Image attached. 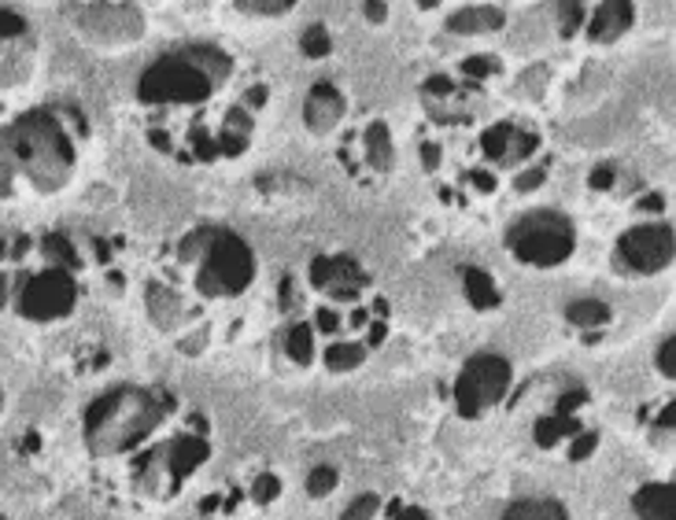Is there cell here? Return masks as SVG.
I'll return each mask as SVG.
<instances>
[{"mask_svg": "<svg viewBox=\"0 0 676 520\" xmlns=\"http://www.w3.org/2000/svg\"><path fill=\"white\" fill-rule=\"evenodd\" d=\"M329 278H333V259L318 255V259L311 262V284H315V289H326Z\"/></svg>", "mask_w": 676, "mask_h": 520, "instance_id": "32", "label": "cell"}, {"mask_svg": "<svg viewBox=\"0 0 676 520\" xmlns=\"http://www.w3.org/2000/svg\"><path fill=\"white\" fill-rule=\"evenodd\" d=\"M510 137H514V126H510V122H499V126H492L488 134L481 137L484 156H488V159H507V145H510Z\"/></svg>", "mask_w": 676, "mask_h": 520, "instance_id": "21", "label": "cell"}, {"mask_svg": "<svg viewBox=\"0 0 676 520\" xmlns=\"http://www.w3.org/2000/svg\"><path fill=\"white\" fill-rule=\"evenodd\" d=\"M507 244L525 267H540V270L566 262L573 248H577L570 218H562V214H554V211H532V214H525V218H518L510 226Z\"/></svg>", "mask_w": 676, "mask_h": 520, "instance_id": "4", "label": "cell"}, {"mask_svg": "<svg viewBox=\"0 0 676 520\" xmlns=\"http://www.w3.org/2000/svg\"><path fill=\"white\" fill-rule=\"evenodd\" d=\"M245 100H248V104H251V108H259V104H262V100H267V89H262V86H259V89H251V93H248Z\"/></svg>", "mask_w": 676, "mask_h": 520, "instance_id": "44", "label": "cell"}, {"mask_svg": "<svg viewBox=\"0 0 676 520\" xmlns=\"http://www.w3.org/2000/svg\"><path fill=\"white\" fill-rule=\"evenodd\" d=\"M326 362L333 373H348V370H359L367 362V347L359 343H333L326 351Z\"/></svg>", "mask_w": 676, "mask_h": 520, "instance_id": "19", "label": "cell"}, {"mask_svg": "<svg viewBox=\"0 0 676 520\" xmlns=\"http://www.w3.org/2000/svg\"><path fill=\"white\" fill-rule=\"evenodd\" d=\"M0 403H4V395H0Z\"/></svg>", "mask_w": 676, "mask_h": 520, "instance_id": "50", "label": "cell"}, {"mask_svg": "<svg viewBox=\"0 0 676 520\" xmlns=\"http://www.w3.org/2000/svg\"><path fill=\"white\" fill-rule=\"evenodd\" d=\"M566 318L577 325V329H599V325L610 321V307L599 299H577L566 307Z\"/></svg>", "mask_w": 676, "mask_h": 520, "instance_id": "17", "label": "cell"}, {"mask_svg": "<svg viewBox=\"0 0 676 520\" xmlns=\"http://www.w3.org/2000/svg\"><path fill=\"white\" fill-rule=\"evenodd\" d=\"M345 115V97L337 93L333 81H315L307 93V104H304V122L311 134H329L333 126Z\"/></svg>", "mask_w": 676, "mask_h": 520, "instance_id": "8", "label": "cell"}, {"mask_svg": "<svg viewBox=\"0 0 676 520\" xmlns=\"http://www.w3.org/2000/svg\"><path fill=\"white\" fill-rule=\"evenodd\" d=\"M256 278V255L237 233H211L207 251L200 255L196 289L204 295H240Z\"/></svg>", "mask_w": 676, "mask_h": 520, "instance_id": "5", "label": "cell"}, {"mask_svg": "<svg viewBox=\"0 0 676 520\" xmlns=\"http://www.w3.org/2000/svg\"><path fill=\"white\" fill-rule=\"evenodd\" d=\"M300 48H304V56L311 59H326L329 48H333V37L326 26H311L304 37H300Z\"/></svg>", "mask_w": 676, "mask_h": 520, "instance_id": "23", "label": "cell"}, {"mask_svg": "<svg viewBox=\"0 0 676 520\" xmlns=\"http://www.w3.org/2000/svg\"><path fill=\"white\" fill-rule=\"evenodd\" d=\"M581 26V4L577 0H562V34H573Z\"/></svg>", "mask_w": 676, "mask_h": 520, "instance_id": "33", "label": "cell"}, {"mask_svg": "<svg viewBox=\"0 0 676 520\" xmlns=\"http://www.w3.org/2000/svg\"><path fill=\"white\" fill-rule=\"evenodd\" d=\"M621 262L635 273H658L673 262V226H635L618 240Z\"/></svg>", "mask_w": 676, "mask_h": 520, "instance_id": "7", "label": "cell"}, {"mask_svg": "<svg viewBox=\"0 0 676 520\" xmlns=\"http://www.w3.org/2000/svg\"><path fill=\"white\" fill-rule=\"evenodd\" d=\"M462 284H466V299H470L477 310H492V307H499L496 281H492L484 270H477V267H466V270H462Z\"/></svg>", "mask_w": 676, "mask_h": 520, "instance_id": "15", "label": "cell"}, {"mask_svg": "<svg viewBox=\"0 0 676 520\" xmlns=\"http://www.w3.org/2000/svg\"><path fill=\"white\" fill-rule=\"evenodd\" d=\"M470 181H473V185H477L481 192H492V189H496V178H492L488 170H473V173H470Z\"/></svg>", "mask_w": 676, "mask_h": 520, "instance_id": "40", "label": "cell"}, {"mask_svg": "<svg viewBox=\"0 0 676 520\" xmlns=\"http://www.w3.org/2000/svg\"><path fill=\"white\" fill-rule=\"evenodd\" d=\"M26 34V19L23 15H15V12H8V8H0V37H23Z\"/></svg>", "mask_w": 676, "mask_h": 520, "instance_id": "29", "label": "cell"}, {"mask_svg": "<svg viewBox=\"0 0 676 520\" xmlns=\"http://www.w3.org/2000/svg\"><path fill=\"white\" fill-rule=\"evenodd\" d=\"M658 370L665 373V381L676 376V336H665V343L658 347Z\"/></svg>", "mask_w": 676, "mask_h": 520, "instance_id": "28", "label": "cell"}, {"mask_svg": "<svg viewBox=\"0 0 676 520\" xmlns=\"http://www.w3.org/2000/svg\"><path fill=\"white\" fill-rule=\"evenodd\" d=\"M170 395L140 392V387H115L100 395L86 410V446L97 457L123 454L137 446L167 417Z\"/></svg>", "mask_w": 676, "mask_h": 520, "instance_id": "2", "label": "cell"}, {"mask_svg": "<svg viewBox=\"0 0 676 520\" xmlns=\"http://www.w3.org/2000/svg\"><path fill=\"white\" fill-rule=\"evenodd\" d=\"M240 12H251V15H281L289 12L296 0H237Z\"/></svg>", "mask_w": 676, "mask_h": 520, "instance_id": "24", "label": "cell"}, {"mask_svg": "<svg viewBox=\"0 0 676 520\" xmlns=\"http://www.w3.org/2000/svg\"><path fill=\"white\" fill-rule=\"evenodd\" d=\"M337 325L340 318L333 310H318V329H326V332H337Z\"/></svg>", "mask_w": 676, "mask_h": 520, "instance_id": "43", "label": "cell"}, {"mask_svg": "<svg viewBox=\"0 0 676 520\" xmlns=\"http://www.w3.org/2000/svg\"><path fill=\"white\" fill-rule=\"evenodd\" d=\"M385 15H388L385 0H367V19H370V23H385Z\"/></svg>", "mask_w": 676, "mask_h": 520, "instance_id": "39", "label": "cell"}, {"mask_svg": "<svg viewBox=\"0 0 676 520\" xmlns=\"http://www.w3.org/2000/svg\"><path fill=\"white\" fill-rule=\"evenodd\" d=\"M581 403H584V392H581V387H573V392H566V395L559 399V410H554V414H573Z\"/></svg>", "mask_w": 676, "mask_h": 520, "instance_id": "37", "label": "cell"}, {"mask_svg": "<svg viewBox=\"0 0 676 520\" xmlns=\"http://www.w3.org/2000/svg\"><path fill=\"white\" fill-rule=\"evenodd\" d=\"M289 354H292V362H300V365H307L315 359V329H311V325H292Z\"/></svg>", "mask_w": 676, "mask_h": 520, "instance_id": "20", "label": "cell"}, {"mask_svg": "<svg viewBox=\"0 0 676 520\" xmlns=\"http://www.w3.org/2000/svg\"><path fill=\"white\" fill-rule=\"evenodd\" d=\"M381 340H385V325L378 321V325H373V332H370V347H378Z\"/></svg>", "mask_w": 676, "mask_h": 520, "instance_id": "45", "label": "cell"}, {"mask_svg": "<svg viewBox=\"0 0 676 520\" xmlns=\"http://www.w3.org/2000/svg\"><path fill=\"white\" fill-rule=\"evenodd\" d=\"M595 446H599V436H595V432H581L577 440H573L570 457H573V462H584V457L595 454Z\"/></svg>", "mask_w": 676, "mask_h": 520, "instance_id": "31", "label": "cell"}, {"mask_svg": "<svg viewBox=\"0 0 676 520\" xmlns=\"http://www.w3.org/2000/svg\"><path fill=\"white\" fill-rule=\"evenodd\" d=\"M367 159L373 170H388L392 167V137L385 122H370L367 129Z\"/></svg>", "mask_w": 676, "mask_h": 520, "instance_id": "16", "label": "cell"}, {"mask_svg": "<svg viewBox=\"0 0 676 520\" xmlns=\"http://www.w3.org/2000/svg\"><path fill=\"white\" fill-rule=\"evenodd\" d=\"M543 181H548V167H532V170H525L518 173V181H514V189L518 192H537Z\"/></svg>", "mask_w": 676, "mask_h": 520, "instance_id": "30", "label": "cell"}, {"mask_svg": "<svg viewBox=\"0 0 676 520\" xmlns=\"http://www.w3.org/2000/svg\"><path fill=\"white\" fill-rule=\"evenodd\" d=\"M392 513H396V520H429L426 509H418V506H410V509H399V502L392 506Z\"/></svg>", "mask_w": 676, "mask_h": 520, "instance_id": "41", "label": "cell"}, {"mask_svg": "<svg viewBox=\"0 0 676 520\" xmlns=\"http://www.w3.org/2000/svg\"><path fill=\"white\" fill-rule=\"evenodd\" d=\"M211 454L207 440H200V436H181L170 446V468H174V481H185L189 473H193L196 465H204Z\"/></svg>", "mask_w": 676, "mask_h": 520, "instance_id": "11", "label": "cell"}, {"mask_svg": "<svg viewBox=\"0 0 676 520\" xmlns=\"http://www.w3.org/2000/svg\"><path fill=\"white\" fill-rule=\"evenodd\" d=\"M337 484H340L337 468H333V465H315V468H311V476H307V495L311 498H326Z\"/></svg>", "mask_w": 676, "mask_h": 520, "instance_id": "22", "label": "cell"}, {"mask_svg": "<svg viewBox=\"0 0 676 520\" xmlns=\"http://www.w3.org/2000/svg\"><path fill=\"white\" fill-rule=\"evenodd\" d=\"M640 207H647V211H662V207H665V200H662V196H647V200L640 203Z\"/></svg>", "mask_w": 676, "mask_h": 520, "instance_id": "46", "label": "cell"}, {"mask_svg": "<svg viewBox=\"0 0 676 520\" xmlns=\"http://www.w3.org/2000/svg\"><path fill=\"white\" fill-rule=\"evenodd\" d=\"M629 26H632V0H607V4H599V12L592 15L588 37L592 41H618Z\"/></svg>", "mask_w": 676, "mask_h": 520, "instance_id": "9", "label": "cell"}, {"mask_svg": "<svg viewBox=\"0 0 676 520\" xmlns=\"http://www.w3.org/2000/svg\"><path fill=\"white\" fill-rule=\"evenodd\" d=\"M421 162H426V170H437L440 167V145L426 140V145H421Z\"/></svg>", "mask_w": 676, "mask_h": 520, "instance_id": "38", "label": "cell"}, {"mask_svg": "<svg viewBox=\"0 0 676 520\" xmlns=\"http://www.w3.org/2000/svg\"><path fill=\"white\" fill-rule=\"evenodd\" d=\"M588 185H592V189H599V192L613 185V167H610V162H602V167H595V170H592Z\"/></svg>", "mask_w": 676, "mask_h": 520, "instance_id": "35", "label": "cell"}, {"mask_svg": "<svg viewBox=\"0 0 676 520\" xmlns=\"http://www.w3.org/2000/svg\"><path fill=\"white\" fill-rule=\"evenodd\" d=\"M499 520H570V513L559 498H521L503 509Z\"/></svg>", "mask_w": 676, "mask_h": 520, "instance_id": "12", "label": "cell"}, {"mask_svg": "<svg viewBox=\"0 0 676 520\" xmlns=\"http://www.w3.org/2000/svg\"><path fill=\"white\" fill-rule=\"evenodd\" d=\"M418 4H421V8H437L440 0H418Z\"/></svg>", "mask_w": 676, "mask_h": 520, "instance_id": "49", "label": "cell"}, {"mask_svg": "<svg viewBox=\"0 0 676 520\" xmlns=\"http://www.w3.org/2000/svg\"><path fill=\"white\" fill-rule=\"evenodd\" d=\"M215 89V75L204 70L193 53L167 56L153 64L137 81V97L145 104H200Z\"/></svg>", "mask_w": 676, "mask_h": 520, "instance_id": "3", "label": "cell"}, {"mask_svg": "<svg viewBox=\"0 0 676 520\" xmlns=\"http://www.w3.org/2000/svg\"><path fill=\"white\" fill-rule=\"evenodd\" d=\"M278 495H281V481L274 473L256 476V484H251V498H256V502H274Z\"/></svg>", "mask_w": 676, "mask_h": 520, "instance_id": "25", "label": "cell"}, {"mask_svg": "<svg viewBox=\"0 0 676 520\" xmlns=\"http://www.w3.org/2000/svg\"><path fill=\"white\" fill-rule=\"evenodd\" d=\"M448 26L455 34H484V30H499L503 26V12L499 8H462L448 19Z\"/></svg>", "mask_w": 676, "mask_h": 520, "instance_id": "14", "label": "cell"}, {"mask_svg": "<svg viewBox=\"0 0 676 520\" xmlns=\"http://www.w3.org/2000/svg\"><path fill=\"white\" fill-rule=\"evenodd\" d=\"M510 145H514V159H525V156H532V151H537L540 137L537 134H514Z\"/></svg>", "mask_w": 676, "mask_h": 520, "instance_id": "34", "label": "cell"}, {"mask_svg": "<svg viewBox=\"0 0 676 520\" xmlns=\"http://www.w3.org/2000/svg\"><path fill=\"white\" fill-rule=\"evenodd\" d=\"M510 387V362L499 354H473L455 381V406L462 417H481L496 406Z\"/></svg>", "mask_w": 676, "mask_h": 520, "instance_id": "6", "label": "cell"}, {"mask_svg": "<svg viewBox=\"0 0 676 520\" xmlns=\"http://www.w3.org/2000/svg\"><path fill=\"white\" fill-rule=\"evenodd\" d=\"M562 436H577V421L570 414H551L537 421V443L540 446H554Z\"/></svg>", "mask_w": 676, "mask_h": 520, "instance_id": "18", "label": "cell"}, {"mask_svg": "<svg viewBox=\"0 0 676 520\" xmlns=\"http://www.w3.org/2000/svg\"><path fill=\"white\" fill-rule=\"evenodd\" d=\"M496 70H499V64L496 59H488V56H473V59L462 64V75L466 78H492Z\"/></svg>", "mask_w": 676, "mask_h": 520, "instance_id": "27", "label": "cell"}, {"mask_svg": "<svg viewBox=\"0 0 676 520\" xmlns=\"http://www.w3.org/2000/svg\"><path fill=\"white\" fill-rule=\"evenodd\" d=\"M673 484H643L632 495V509L640 520H676V498Z\"/></svg>", "mask_w": 676, "mask_h": 520, "instance_id": "10", "label": "cell"}, {"mask_svg": "<svg viewBox=\"0 0 676 520\" xmlns=\"http://www.w3.org/2000/svg\"><path fill=\"white\" fill-rule=\"evenodd\" d=\"M673 410H676V406H673V403H669V406H665V414H662V425H665V428H673Z\"/></svg>", "mask_w": 676, "mask_h": 520, "instance_id": "48", "label": "cell"}, {"mask_svg": "<svg viewBox=\"0 0 676 520\" xmlns=\"http://www.w3.org/2000/svg\"><path fill=\"white\" fill-rule=\"evenodd\" d=\"M70 167H75V148L48 111H30L0 134V196H12L15 178L53 192L64 185Z\"/></svg>", "mask_w": 676, "mask_h": 520, "instance_id": "1", "label": "cell"}, {"mask_svg": "<svg viewBox=\"0 0 676 520\" xmlns=\"http://www.w3.org/2000/svg\"><path fill=\"white\" fill-rule=\"evenodd\" d=\"M367 284V273L359 270L356 259H333V278L326 284V292L333 295V299H356L359 289Z\"/></svg>", "mask_w": 676, "mask_h": 520, "instance_id": "13", "label": "cell"}, {"mask_svg": "<svg viewBox=\"0 0 676 520\" xmlns=\"http://www.w3.org/2000/svg\"><path fill=\"white\" fill-rule=\"evenodd\" d=\"M451 89H455V86H451V78H443V75H432V78L426 81V93H429V97H448Z\"/></svg>", "mask_w": 676, "mask_h": 520, "instance_id": "36", "label": "cell"}, {"mask_svg": "<svg viewBox=\"0 0 676 520\" xmlns=\"http://www.w3.org/2000/svg\"><path fill=\"white\" fill-rule=\"evenodd\" d=\"M193 140H196V151H200V156H204V159H215V156H218V148H211V145H215V140H207L204 134H196Z\"/></svg>", "mask_w": 676, "mask_h": 520, "instance_id": "42", "label": "cell"}, {"mask_svg": "<svg viewBox=\"0 0 676 520\" xmlns=\"http://www.w3.org/2000/svg\"><path fill=\"white\" fill-rule=\"evenodd\" d=\"M153 145L167 151V148H170V137H167V134H153Z\"/></svg>", "mask_w": 676, "mask_h": 520, "instance_id": "47", "label": "cell"}, {"mask_svg": "<svg viewBox=\"0 0 676 520\" xmlns=\"http://www.w3.org/2000/svg\"><path fill=\"white\" fill-rule=\"evenodd\" d=\"M378 509H381V498H378V495H359L356 506H348L340 520H370L373 513H378Z\"/></svg>", "mask_w": 676, "mask_h": 520, "instance_id": "26", "label": "cell"}]
</instances>
